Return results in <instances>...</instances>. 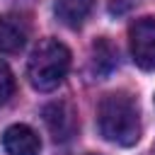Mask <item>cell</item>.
Wrapping results in <instances>:
<instances>
[{
	"instance_id": "1",
	"label": "cell",
	"mask_w": 155,
	"mask_h": 155,
	"mask_svg": "<svg viewBox=\"0 0 155 155\" xmlns=\"http://www.w3.org/2000/svg\"><path fill=\"white\" fill-rule=\"evenodd\" d=\"M99 133L116 145H133L140 138V111L138 102L128 92H111L99 102L97 109Z\"/></svg>"
},
{
	"instance_id": "2",
	"label": "cell",
	"mask_w": 155,
	"mask_h": 155,
	"mask_svg": "<svg viewBox=\"0 0 155 155\" xmlns=\"http://www.w3.org/2000/svg\"><path fill=\"white\" fill-rule=\"evenodd\" d=\"M68 68H70V51L56 39H44L29 56L27 75L34 90L51 92L63 82Z\"/></svg>"
},
{
	"instance_id": "3",
	"label": "cell",
	"mask_w": 155,
	"mask_h": 155,
	"mask_svg": "<svg viewBox=\"0 0 155 155\" xmlns=\"http://www.w3.org/2000/svg\"><path fill=\"white\" fill-rule=\"evenodd\" d=\"M128 39L136 65L143 70H155V19L153 17L136 19L128 29Z\"/></svg>"
},
{
	"instance_id": "4",
	"label": "cell",
	"mask_w": 155,
	"mask_h": 155,
	"mask_svg": "<svg viewBox=\"0 0 155 155\" xmlns=\"http://www.w3.org/2000/svg\"><path fill=\"white\" fill-rule=\"evenodd\" d=\"M44 121L51 131V136L56 140H68L75 128H78V119H75V111L68 102H51L44 107Z\"/></svg>"
},
{
	"instance_id": "5",
	"label": "cell",
	"mask_w": 155,
	"mask_h": 155,
	"mask_svg": "<svg viewBox=\"0 0 155 155\" xmlns=\"http://www.w3.org/2000/svg\"><path fill=\"white\" fill-rule=\"evenodd\" d=\"M27 39H29V22L22 15L17 12L0 15V51L15 53L27 44Z\"/></svg>"
},
{
	"instance_id": "6",
	"label": "cell",
	"mask_w": 155,
	"mask_h": 155,
	"mask_svg": "<svg viewBox=\"0 0 155 155\" xmlns=\"http://www.w3.org/2000/svg\"><path fill=\"white\" fill-rule=\"evenodd\" d=\"M2 145L10 155H39V150H41L39 136L24 124H12L10 128H5Z\"/></svg>"
},
{
	"instance_id": "7",
	"label": "cell",
	"mask_w": 155,
	"mask_h": 155,
	"mask_svg": "<svg viewBox=\"0 0 155 155\" xmlns=\"http://www.w3.org/2000/svg\"><path fill=\"white\" fill-rule=\"evenodd\" d=\"M92 5H94V0H56L53 12L65 27L78 29L85 24L87 15L92 12Z\"/></svg>"
},
{
	"instance_id": "8",
	"label": "cell",
	"mask_w": 155,
	"mask_h": 155,
	"mask_svg": "<svg viewBox=\"0 0 155 155\" xmlns=\"http://www.w3.org/2000/svg\"><path fill=\"white\" fill-rule=\"evenodd\" d=\"M92 65L97 75H109L116 68V48L107 39H97L92 46Z\"/></svg>"
},
{
	"instance_id": "9",
	"label": "cell",
	"mask_w": 155,
	"mask_h": 155,
	"mask_svg": "<svg viewBox=\"0 0 155 155\" xmlns=\"http://www.w3.org/2000/svg\"><path fill=\"white\" fill-rule=\"evenodd\" d=\"M12 92H15V78H12L10 68L0 61V107L12 97Z\"/></svg>"
},
{
	"instance_id": "10",
	"label": "cell",
	"mask_w": 155,
	"mask_h": 155,
	"mask_svg": "<svg viewBox=\"0 0 155 155\" xmlns=\"http://www.w3.org/2000/svg\"><path fill=\"white\" fill-rule=\"evenodd\" d=\"M90 155H94V153H90Z\"/></svg>"
}]
</instances>
